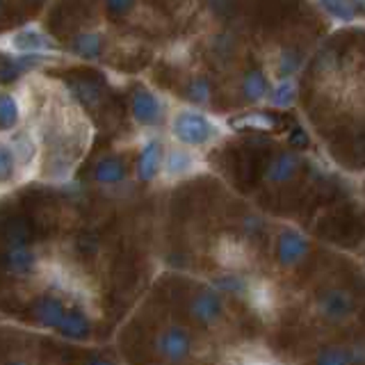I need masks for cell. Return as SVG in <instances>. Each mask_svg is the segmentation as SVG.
<instances>
[{"label": "cell", "mask_w": 365, "mask_h": 365, "mask_svg": "<svg viewBox=\"0 0 365 365\" xmlns=\"http://www.w3.org/2000/svg\"><path fill=\"white\" fill-rule=\"evenodd\" d=\"M83 365H117V363L108 356H103V354H89Z\"/></svg>", "instance_id": "cell-31"}, {"label": "cell", "mask_w": 365, "mask_h": 365, "mask_svg": "<svg viewBox=\"0 0 365 365\" xmlns=\"http://www.w3.org/2000/svg\"><path fill=\"white\" fill-rule=\"evenodd\" d=\"M174 137L185 146H203L217 137V125L201 112L182 110L174 119Z\"/></svg>", "instance_id": "cell-2"}, {"label": "cell", "mask_w": 365, "mask_h": 365, "mask_svg": "<svg viewBox=\"0 0 365 365\" xmlns=\"http://www.w3.org/2000/svg\"><path fill=\"white\" fill-rule=\"evenodd\" d=\"M3 365H30V363H28V359H23V356H11Z\"/></svg>", "instance_id": "cell-32"}, {"label": "cell", "mask_w": 365, "mask_h": 365, "mask_svg": "<svg viewBox=\"0 0 365 365\" xmlns=\"http://www.w3.org/2000/svg\"><path fill=\"white\" fill-rule=\"evenodd\" d=\"M190 98L194 103H208L210 101V87L205 80H194L190 85Z\"/></svg>", "instance_id": "cell-28"}, {"label": "cell", "mask_w": 365, "mask_h": 365, "mask_svg": "<svg viewBox=\"0 0 365 365\" xmlns=\"http://www.w3.org/2000/svg\"><path fill=\"white\" fill-rule=\"evenodd\" d=\"M322 5L329 14H334L336 19L349 21L359 14V9L363 7V0H322Z\"/></svg>", "instance_id": "cell-19"}, {"label": "cell", "mask_w": 365, "mask_h": 365, "mask_svg": "<svg viewBox=\"0 0 365 365\" xmlns=\"http://www.w3.org/2000/svg\"><path fill=\"white\" fill-rule=\"evenodd\" d=\"M101 46H103L101 34H96V32H85V34H80V37L73 41V51L80 57H89V60H94V57L101 55Z\"/></svg>", "instance_id": "cell-20"}, {"label": "cell", "mask_w": 365, "mask_h": 365, "mask_svg": "<svg viewBox=\"0 0 365 365\" xmlns=\"http://www.w3.org/2000/svg\"><path fill=\"white\" fill-rule=\"evenodd\" d=\"M313 365H351L347 347H322L315 354Z\"/></svg>", "instance_id": "cell-22"}, {"label": "cell", "mask_w": 365, "mask_h": 365, "mask_svg": "<svg viewBox=\"0 0 365 365\" xmlns=\"http://www.w3.org/2000/svg\"><path fill=\"white\" fill-rule=\"evenodd\" d=\"M215 256H217V262L224 265V267H228V269H240V267H245L249 262L247 247L235 237H222L220 245H217Z\"/></svg>", "instance_id": "cell-10"}, {"label": "cell", "mask_w": 365, "mask_h": 365, "mask_svg": "<svg viewBox=\"0 0 365 365\" xmlns=\"http://www.w3.org/2000/svg\"><path fill=\"white\" fill-rule=\"evenodd\" d=\"M249 299L254 304V308L260 315H272L274 306H277V297L267 281H258V283H249Z\"/></svg>", "instance_id": "cell-14"}, {"label": "cell", "mask_w": 365, "mask_h": 365, "mask_svg": "<svg viewBox=\"0 0 365 365\" xmlns=\"http://www.w3.org/2000/svg\"><path fill=\"white\" fill-rule=\"evenodd\" d=\"M163 171H165V176H169V178L190 176L192 171H197V155L185 151V148H174V151H169Z\"/></svg>", "instance_id": "cell-11"}, {"label": "cell", "mask_w": 365, "mask_h": 365, "mask_svg": "<svg viewBox=\"0 0 365 365\" xmlns=\"http://www.w3.org/2000/svg\"><path fill=\"white\" fill-rule=\"evenodd\" d=\"M68 306L71 304H68L62 294L43 292L30 304V313H32L34 322H37V327L48 329V331H57V327L62 324V319L68 311Z\"/></svg>", "instance_id": "cell-4"}, {"label": "cell", "mask_w": 365, "mask_h": 365, "mask_svg": "<svg viewBox=\"0 0 365 365\" xmlns=\"http://www.w3.org/2000/svg\"><path fill=\"white\" fill-rule=\"evenodd\" d=\"M272 101L277 103V106H281V108H288L290 103L294 101V85L288 83V80H285V83H281L277 89L272 91Z\"/></svg>", "instance_id": "cell-26"}, {"label": "cell", "mask_w": 365, "mask_h": 365, "mask_svg": "<svg viewBox=\"0 0 365 365\" xmlns=\"http://www.w3.org/2000/svg\"><path fill=\"white\" fill-rule=\"evenodd\" d=\"M235 365H281L267 351H240Z\"/></svg>", "instance_id": "cell-25"}, {"label": "cell", "mask_w": 365, "mask_h": 365, "mask_svg": "<svg viewBox=\"0 0 365 365\" xmlns=\"http://www.w3.org/2000/svg\"><path fill=\"white\" fill-rule=\"evenodd\" d=\"M3 267L11 277H32L39 269V258L28 245L7 247L3 256Z\"/></svg>", "instance_id": "cell-8"}, {"label": "cell", "mask_w": 365, "mask_h": 365, "mask_svg": "<svg viewBox=\"0 0 365 365\" xmlns=\"http://www.w3.org/2000/svg\"><path fill=\"white\" fill-rule=\"evenodd\" d=\"M308 249H311L308 247V240L302 233L292 231V228H285L277 237V251L274 254H277L281 267H297L306 260Z\"/></svg>", "instance_id": "cell-6"}, {"label": "cell", "mask_w": 365, "mask_h": 365, "mask_svg": "<svg viewBox=\"0 0 365 365\" xmlns=\"http://www.w3.org/2000/svg\"><path fill=\"white\" fill-rule=\"evenodd\" d=\"M315 308H317V313L327 319V322L340 324L354 313L356 304H354L351 292L342 290V288H334V290H327V292H322L317 297Z\"/></svg>", "instance_id": "cell-5"}, {"label": "cell", "mask_w": 365, "mask_h": 365, "mask_svg": "<svg viewBox=\"0 0 365 365\" xmlns=\"http://www.w3.org/2000/svg\"><path fill=\"white\" fill-rule=\"evenodd\" d=\"M16 169L19 167H16V160H14V153H11L9 144L0 142V187H5L14 180Z\"/></svg>", "instance_id": "cell-23"}, {"label": "cell", "mask_w": 365, "mask_h": 365, "mask_svg": "<svg viewBox=\"0 0 365 365\" xmlns=\"http://www.w3.org/2000/svg\"><path fill=\"white\" fill-rule=\"evenodd\" d=\"M106 5L112 14H125V11L133 9L135 0H106Z\"/></svg>", "instance_id": "cell-30"}, {"label": "cell", "mask_w": 365, "mask_h": 365, "mask_svg": "<svg viewBox=\"0 0 365 365\" xmlns=\"http://www.w3.org/2000/svg\"><path fill=\"white\" fill-rule=\"evenodd\" d=\"M9 148H11V153H14L16 167L30 165V160L34 158V144H32V137L28 133H16L14 137H11Z\"/></svg>", "instance_id": "cell-17"}, {"label": "cell", "mask_w": 365, "mask_h": 365, "mask_svg": "<svg viewBox=\"0 0 365 365\" xmlns=\"http://www.w3.org/2000/svg\"><path fill=\"white\" fill-rule=\"evenodd\" d=\"M297 169H299V158H297L294 153H281V155L274 158V163L269 165L267 180L281 185V182H288L297 174Z\"/></svg>", "instance_id": "cell-13"}, {"label": "cell", "mask_w": 365, "mask_h": 365, "mask_svg": "<svg viewBox=\"0 0 365 365\" xmlns=\"http://www.w3.org/2000/svg\"><path fill=\"white\" fill-rule=\"evenodd\" d=\"M19 121V103L14 96L0 94V130L14 128Z\"/></svg>", "instance_id": "cell-21"}, {"label": "cell", "mask_w": 365, "mask_h": 365, "mask_svg": "<svg viewBox=\"0 0 365 365\" xmlns=\"http://www.w3.org/2000/svg\"><path fill=\"white\" fill-rule=\"evenodd\" d=\"M187 313L190 317L197 322L199 327L212 329L224 319L226 306H224V297L222 292L210 285V288H201L190 297L187 304Z\"/></svg>", "instance_id": "cell-3"}, {"label": "cell", "mask_w": 365, "mask_h": 365, "mask_svg": "<svg viewBox=\"0 0 365 365\" xmlns=\"http://www.w3.org/2000/svg\"><path fill=\"white\" fill-rule=\"evenodd\" d=\"M94 180L101 185H119L125 180V167L117 158H106L94 167Z\"/></svg>", "instance_id": "cell-15"}, {"label": "cell", "mask_w": 365, "mask_h": 365, "mask_svg": "<svg viewBox=\"0 0 365 365\" xmlns=\"http://www.w3.org/2000/svg\"><path fill=\"white\" fill-rule=\"evenodd\" d=\"M14 46L21 53H41L43 48H48L51 41L39 30H23L14 37Z\"/></svg>", "instance_id": "cell-16"}, {"label": "cell", "mask_w": 365, "mask_h": 365, "mask_svg": "<svg viewBox=\"0 0 365 365\" xmlns=\"http://www.w3.org/2000/svg\"><path fill=\"white\" fill-rule=\"evenodd\" d=\"M215 288L222 294H247L249 283L242 277H237V274H228V277H222L215 281Z\"/></svg>", "instance_id": "cell-24"}, {"label": "cell", "mask_w": 365, "mask_h": 365, "mask_svg": "<svg viewBox=\"0 0 365 365\" xmlns=\"http://www.w3.org/2000/svg\"><path fill=\"white\" fill-rule=\"evenodd\" d=\"M160 169H163V151H160V144L155 140H148L142 146L137 174H140L142 180H153L160 174Z\"/></svg>", "instance_id": "cell-12"}, {"label": "cell", "mask_w": 365, "mask_h": 365, "mask_svg": "<svg viewBox=\"0 0 365 365\" xmlns=\"http://www.w3.org/2000/svg\"><path fill=\"white\" fill-rule=\"evenodd\" d=\"M133 117L142 125H155L163 119V103L148 89H137L133 94Z\"/></svg>", "instance_id": "cell-9"}, {"label": "cell", "mask_w": 365, "mask_h": 365, "mask_svg": "<svg viewBox=\"0 0 365 365\" xmlns=\"http://www.w3.org/2000/svg\"><path fill=\"white\" fill-rule=\"evenodd\" d=\"M0 11H3V0H0Z\"/></svg>", "instance_id": "cell-33"}, {"label": "cell", "mask_w": 365, "mask_h": 365, "mask_svg": "<svg viewBox=\"0 0 365 365\" xmlns=\"http://www.w3.org/2000/svg\"><path fill=\"white\" fill-rule=\"evenodd\" d=\"M91 331H94V319H91L87 308L85 306H68L62 324L57 327L55 334H60L62 338L73 340V342H85L91 338Z\"/></svg>", "instance_id": "cell-7"}, {"label": "cell", "mask_w": 365, "mask_h": 365, "mask_svg": "<svg viewBox=\"0 0 365 365\" xmlns=\"http://www.w3.org/2000/svg\"><path fill=\"white\" fill-rule=\"evenodd\" d=\"M242 94L247 101H260L267 94V80L262 76V71H249L242 80Z\"/></svg>", "instance_id": "cell-18"}, {"label": "cell", "mask_w": 365, "mask_h": 365, "mask_svg": "<svg viewBox=\"0 0 365 365\" xmlns=\"http://www.w3.org/2000/svg\"><path fill=\"white\" fill-rule=\"evenodd\" d=\"M351 365H365V342H354L347 347Z\"/></svg>", "instance_id": "cell-29"}, {"label": "cell", "mask_w": 365, "mask_h": 365, "mask_svg": "<svg viewBox=\"0 0 365 365\" xmlns=\"http://www.w3.org/2000/svg\"><path fill=\"white\" fill-rule=\"evenodd\" d=\"M76 94L80 96V101L83 103H87V106H96V103L101 101V91H98V87L96 85H91V83H78V87H76Z\"/></svg>", "instance_id": "cell-27"}, {"label": "cell", "mask_w": 365, "mask_h": 365, "mask_svg": "<svg viewBox=\"0 0 365 365\" xmlns=\"http://www.w3.org/2000/svg\"><path fill=\"white\" fill-rule=\"evenodd\" d=\"M153 349L160 359L169 365H182L192 359L194 354V338L192 334L180 324H169L160 329L153 340Z\"/></svg>", "instance_id": "cell-1"}]
</instances>
